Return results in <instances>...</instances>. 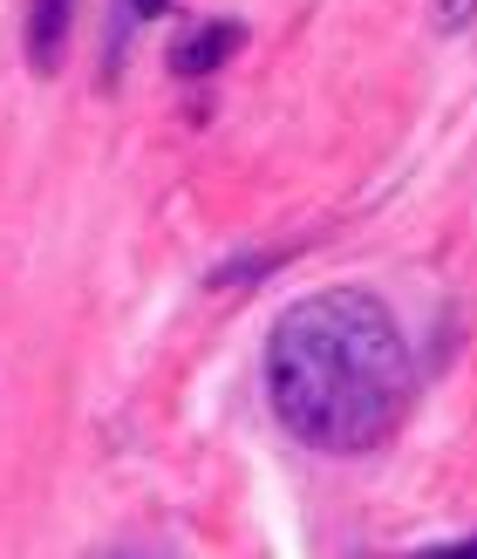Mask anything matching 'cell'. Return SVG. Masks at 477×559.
<instances>
[{
    "label": "cell",
    "instance_id": "cell-1",
    "mask_svg": "<svg viewBox=\"0 0 477 559\" xmlns=\"http://www.w3.org/2000/svg\"><path fill=\"white\" fill-rule=\"evenodd\" d=\"M416 396V361L396 314L361 287H321L266 328V403L307 451L361 457L396 437Z\"/></svg>",
    "mask_w": 477,
    "mask_h": 559
},
{
    "label": "cell",
    "instance_id": "cell-2",
    "mask_svg": "<svg viewBox=\"0 0 477 559\" xmlns=\"http://www.w3.org/2000/svg\"><path fill=\"white\" fill-rule=\"evenodd\" d=\"M69 27H75V0H27V69L35 75L62 69Z\"/></svg>",
    "mask_w": 477,
    "mask_h": 559
},
{
    "label": "cell",
    "instance_id": "cell-3",
    "mask_svg": "<svg viewBox=\"0 0 477 559\" xmlns=\"http://www.w3.org/2000/svg\"><path fill=\"white\" fill-rule=\"evenodd\" d=\"M246 41V27L239 21H205V27H191V35L171 48V75L184 82H205L212 69H226V55Z\"/></svg>",
    "mask_w": 477,
    "mask_h": 559
},
{
    "label": "cell",
    "instance_id": "cell-4",
    "mask_svg": "<svg viewBox=\"0 0 477 559\" xmlns=\"http://www.w3.org/2000/svg\"><path fill=\"white\" fill-rule=\"evenodd\" d=\"M470 14H477V0H437V27H443V35L470 27Z\"/></svg>",
    "mask_w": 477,
    "mask_h": 559
},
{
    "label": "cell",
    "instance_id": "cell-5",
    "mask_svg": "<svg viewBox=\"0 0 477 559\" xmlns=\"http://www.w3.org/2000/svg\"><path fill=\"white\" fill-rule=\"evenodd\" d=\"M171 0H123V27H136V21H151V14H164Z\"/></svg>",
    "mask_w": 477,
    "mask_h": 559
},
{
    "label": "cell",
    "instance_id": "cell-6",
    "mask_svg": "<svg viewBox=\"0 0 477 559\" xmlns=\"http://www.w3.org/2000/svg\"><path fill=\"white\" fill-rule=\"evenodd\" d=\"M416 559H477V539H457V546H437V552H416Z\"/></svg>",
    "mask_w": 477,
    "mask_h": 559
}]
</instances>
